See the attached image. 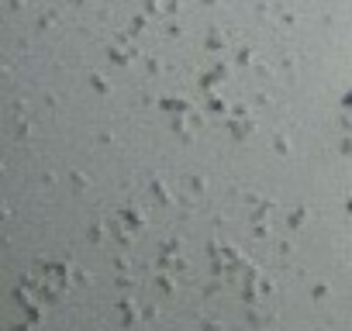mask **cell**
I'll return each instance as SVG.
<instances>
[{
	"instance_id": "cell-1",
	"label": "cell",
	"mask_w": 352,
	"mask_h": 331,
	"mask_svg": "<svg viewBox=\"0 0 352 331\" xmlns=\"http://www.w3.org/2000/svg\"><path fill=\"white\" fill-rule=\"evenodd\" d=\"M345 107H352V90H349V93H345Z\"/></svg>"
},
{
	"instance_id": "cell-2",
	"label": "cell",
	"mask_w": 352,
	"mask_h": 331,
	"mask_svg": "<svg viewBox=\"0 0 352 331\" xmlns=\"http://www.w3.org/2000/svg\"><path fill=\"white\" fill-rule=\"evenodd\" d=\"M349 211H352V197H349Z\"/></svg>"
}]
</instances>
